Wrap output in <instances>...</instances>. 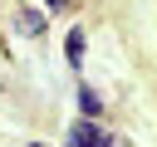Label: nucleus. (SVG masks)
<instances>
[{"label": "nucleus", "instance_id": "nucleus-1", "mask_svg": "<svg viewBox=\"0 0 157 147\" xmlns=\"http://www.w3.org/2000/svg\"><path fill=\"white\" fill-rule=\"evenodd\" d=\"M69 137H74V142H108V132H103L98 123H88V118H83V123H74V132H69Z\"/></svg>", "mask_w": 157, "mask_h": 147}, {"label": "nucleus", "instance_id": "nucleus-3", "mask_svg": "<svg viewBox=\"0 0 157 147\" xmlns=\"http://www.w3.org/2000/svg\"><path fill=\"white\" fill-rule=\"evenodd\" d=\"M44 5H59V0H44Z\"/></svg>", "mask_w": 157, "mask_h": 147}, {"label": "nucleus", "instance_id": "nucleus-2", "mask_svg": "<svg viewBox=\"0 0 157 147\" xmlns=\"http://www.w3.org/2000/svg\"><path fill=\"white\" fill-rule=\"evenodd\" d=\"M69 59H74V64L83 59V34H69Z\"/></svg>", "mask_w": 157, "mask_h": 147}]
</instances>
